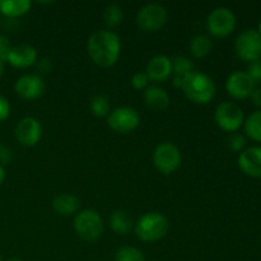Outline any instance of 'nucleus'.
<instances>
[{
  "label": "nucleus",
  "mask_w": 261,
  "mask_h": 261,
  "mask_svg": "<svg viewBox=\"0 0 261 261\" xmlns=\"http://www.w3.org/2000/svg\"><path fill=\"white\" fill-rule=\"evenodd\" d=\"M87 50L96 65L110 68L119 60L121 42L119 36L111 31H97L88 38Z\"/></svg>",
  "instance_id": "f257e3e1"
},
{
  "label": "nucleus",
  "mask_w": 261,
  "mask_h": 261,
  "mask_svg": "<svg viewBox=\"0 0 261 261\" xmlns=\"http://www.w3.org/2000/svg\"><path fill=\"white\" fill-rule=\"evenodd\" d=\"M182 91L194 103L206 105L216 96V84L206 74L194 71L184 83Z\"/></svg>",
  "instance_id": "f03ea898"
},
{
  "label": "nucleus",
  "mask_w": 261,
  "mask_h": 261,
  "mask_svg": "<svg viewBox=\"0 0 261 261\" xmlns=\"http://www.w3.org/2000/svg\"><path fill=\"white\" fill-rule=\"evenodd\" d=\"M170 224L163 214L150 212L139 218L135 224V233L138 239L144 242H155L167 234Z\"/></svg>",
  "instance_id": "7ed1b4c3"
},
{
  "label": "nucleus",
  "mask_w": 261,
  "mask_h": 261,
  "mask_svg": "<svg viewBox=\"0 0 261 261\" xmlns=\"http://www.w3.org/2000/svg\"><path fill=\"white\" fill-rule=\"evenodd\" d=\"M74 229L84 241H96L102 236L103 222L96 211L86 209L79 212L74 218Z\"/></svg>",
  "instance_id": "20e7f679"
},
{
  "label": "nucleus",
  "mask_w": 261,
  "mask_h": 261,
  "mask_svg": "<svg viewBox=\"0 0 261 261\" xmlns=\"http://www.w3.org/2000/svg\"><path fill=\"white\" fill-rule=\"evenodd\" d=\"M234 50L239 58L244 61L260 60L261 58V35L256 30H245L236 38Z\"/></svg>",
  "instance_id": "39448f33"
},
{
  "label": "nucleus",
  "mask_w": 261,
  "mask_h": 261,
  "mask_svg": "<svg viewBox=\"0 0 261 261\" xmlns=\"http://www.w3.org/2000/svg\"><path fill=\"white\" fill-rule=\"evenodd\" d=\"M153 162L161 173L171 175L180 167L181 153L172 143H161L153 153Z\"/></svg>",
  "instance_id": "423d86ee"
},
{
  "label": "nucleus",
  "mask_w": 261,
  "mask_h": 261,
  "mask_svg": "<svg viewBox=\"0 0 261 261\" xmlns=\"http://www.w3.org/2000/svg\"><path fill=\"white\" fill-rule=\"evenodd\" d=\"M214 119L222 130L234 133L244 124V111L233 102H223L216 109Z\"/></svg>",
  "instance_id": "0eeeda50"
},
{
  "label": "nucleus",
  "mask_w": 261,
  "mask_h": 261,
  "mask_svg": "<svg viewBox=\"0 0 261 261\" xmlns=\"http://www.w3.org/2000/svg\"><path fill=\"white\" fill-rule=\"evenodd\" d=\"M206 27L211 35L216 37H226L233 32L236 27V17L228 8H216L206 19Z\"/></svg>",
  "instance_id": "6e6552de"
},
{
  "label": "nucleus",
  "mask_w": 261,
  "mask_h": 261,
  "mask_svg": "<svg viewBox=\"0 0 261 261\" xmlns=\"http://www.w3.org/2000/svg\"><path fill=\"white\" fill-rule=\"evenodd\" d=\"M167 22V10L160 4H147L137 14V23L143 31L155 32Z\"/></svg>",
  "instance_id": "1a4fd4ad"
},
{
  "label": "nucleus",
  "mask_w": 261,
  "mask_h": 261,
  "mask_svg": "<svg viewBox=\"0 0 261 261\" xmlns=\"http://www.w3.org/2000/svg\"><path fill=\"white\" fill-rule=\"evenodd\" d=\"M109 126L120 134L132 133L139 126L140 116L133 107H119L109 115Z\"/></svg>",
  "instance_id": "9d476101"
},
{
  "label": "nucleus",
  "mask_w": 261,
  "mask_h": 261,
  "mask_svg": "<svg viewBox=\"0 0 261 261\" xmlns=\"http://www.w3.org/2000/svg\"><path fill=\"white\" fill-rule=\"evenodd\" d=\"M17 142L23 147H33L42 137V126L35 117H24L17 124L14 129Z\"/></svg>",
  "instance_id": "9b49d317"
},
{
  "label": "nucleus",
  "mask_w": 261,
  "mask_h": 261,
  "mask_svg": "<svg viewBox=\"0 0 261 261\" xmlns=\"http://www.w3.org/2000/svg\"><path fill=\"white\" fill-rule=\"evenodd\" d=\"M255 88L254 82L250 79L246 71H234L226 82V89L231 97L236 99H244L250 97Z\"/></svg>",
  "instance_id": "f8f14e48"
},
{
  "label": "nucleus",
  "mask_w": 261,
  "mask_h": 261,
  "mask_svg": "<svg viewBox=\"0 0 261 261\" xmlns=\"http://www.w3.org/2000/svg\"><path fill=\"white\" fill-rule=\"evenodd\" d=\"M18 96L23 99H36L42 96L45 91V82L35 74H25L20 76L14 86Z\"/></svg>",
  "instance_id": "ddd939ff"
},
{
  "label": "nucleus",
  "mask_w": 261,
  "mask_h": 261,
  "mask_svg": "<svg viewBox=\"0 0 261 261\" xmlns=\"http://www.w3.org/2000/svg\"><path fill=\"white\" fill-rule=\"evenodd\" d=\"M239 167L250 177L261 178V147H250L239 155Z\"/></svg>",
  "instance_id": "4468645a"
},
{
  "label": "nucleus",
  "mask_w": 261,
  "mask_h": 261,
  "mask_svg": "<svg viewBox=\"0 0 261 261\" xmlns=\"http://www.w3.org/2000/svg\"><path fill=\"white\" fill-rule=\"evenodd\" d=\"M7 61L14 68L25 69L37 61V51L28 43H19L12 47Z\"/></svg>",
  "instance_id": "2eb2a0df"
},
{
  "label": "nucleus",
  "mask_w": 261,
  "mask_h": 261,
  "mask_svg": "<svg viewBox=\"0 0 261 261\" xmlns=\"http://www.w3.org/2000/svg\"><path fill=\"white\" fill-rule=\"evenodd\" d=\"M145 74L150 81L155 82V83L166 82L172 75V61L165 55L154 56L148 63Z\"/></svg>",
  "instance_id": "dca6fc26"
},
{
  "label": "nucleus",
  "mask_w": 261,
  "mask_h": 261,
  "mask_svg": "<svg viewBox=\"0 0 261 261\" xmlns=\"http://www.w3.org/2000/svg\"><path fill=\"white\" fill-rule=\"evenodd\" d=\"M144 101L148 109H150L152 111H163L170 105V96L165 89L157 86H152L145 89Z\"/></svg>",
  "instance_id": "f3484780"
},
{
  "label": "nucleus",
  "mask_w": 261,
  "mask_h": 261,
  "mask_svg": "<svg viewBox=\"0 0 261 261\" xmlns=\"http://www.w3.org/2000/svg\"><path fill=\"white\" fill-rule=\"evenodd\" d=\"M194 64L190 59L185 56H177L172 61V75L173 86L176 88H182L186 79L194 73Z\"/></svg>",
  "instance_id": "a211bd4d"
},
{
  "label": "nucleus",
  "mask_w": 261,
  "mask_h": 261,
  "mask_svg": "<svg viewBox=\"0 0 261 261\" xmlns=\"http://www.w3.org/2000/svg\"><path fill=\"white\" fill-rule=\"evenodd\" d=\"M79 206H81V201L71 194H61V195L56 196L53 201L54 212L58 213L59 216L64 217L76 213Z\"/></svg>",
  "instance_id": "6ab92c4d"
},
{
  "label": "nucleus",
  "mask_w": 261,
  "mask_h": 261,
  "mask_svg": "<svg viewBox=\"0 0 261 261\" xmlns=\"http://www.w3.org/2000/svg\"><path fill=\"white\" fill-rule=\"evenodd\" d=\"M30 0H0V13L5 17L17 18L31 9Z\"/></svg>",
  "instance_id": "aec40b11"
},
{
  "label": "nucleus",
  "mask_w": 261,
  "mask_h": 261,
  "mask_svg": "<svg viewBox=\"0 0 261 261\" xmlns=\"http://www.w3.org/2000/svg\"><path fill=\"white\" fill-rule=\"evenodd\" d=\"M110 227L117 234H127L133 228V221L129 214L122 209L115 211L110 217Z\"/></svg>",
  "instance_id": "412c9836"
},
{
  "label": "nucleus",
  "mask_w": 261,
  "mask_h": 261,
  "mask_svg": "<svg viewBox=\"0 0 261 261\" xmlns=\"http://www.w3.org/2000/svg\"><path fill=\"white\" fill-rule=\"evenodd\" d=\"M212 41L208 36L198 35L191 40L190 51L195 58H205L212 50Z\"/></svg>",
  "instance_id": "4be33fe9"
},
{
  "label": "nucleus",
  "mask_w": 261,
  "mask_h": 261,
  "mask_svg": "<svg viewBox=\"0 0 261 261\" xmlns=\"http://www.w3.org/2000/svg\"><path fill=\"white\" fill-rule=\"evenodd\" d=\"M245 133L250 139L261 143V110L252 112L245 122Z\"/></svg>",
  "instance_id": "5701e85b"
},
{
  "label": "nucleus",
  "mask_w": 261,
  "mask_h": 261,
  "mask_svg": "<svg viewBox=\"0 0 261 261\" xmlns=\"http://www.w3.org/2000/svg\"><path fill=\"white\" fill-rule=\"evenodd\" d=\"M103 20L107 27L110 28L121 24L124 20V13H122L121 7L117 4L107 5L103 12Z\"/></svg>",
  "instance_id": "b1692460"
},
{
  "label": "nucleus",
  "mask_w": 261,
  "mask_h": 261,
  "mask_svg": "<svg viewBox=\"0 0 261 261\" xmlns=\"http://www.w3.org/2000/svg\"><path fill=\"white\" fill-rule=\"evenodd\" d=\"M89 107H91L92 114L97 117H105L109 115V99H107V97L102 96V94H96V96L91 99V102H89Z\"/></svg>",
  "instance_id": "393cba45"
},
{
  "label": "nucleus",
  "mask_w": 261,
  "mask_h": 261,
  "mask_svg": "<svg viewBox=\"0 0 261 261\" xmlns=\"http://www.w3.org/2000/svg\"><path fill=\"white\" fill-rule=\"evenodd\" d=\"M115 261H145V257L140 250L132 246H124L116 251Z\"/></svg>",
  "instance_id": "a878e982"
},
{
  "label": "nucleus",
  "mask_w": 261,
  "mask_h": 261,
  "mask_svg": "<svg viewBox=\"0 0 261 261\" xmlns=\"http://www.w3.org/2000/svg\"><path fill=\"white\" fill-rule=\"evenodd\" d=\"M247 75L250 76L254 84L261 83V60H255L251 61L247 66V71H246Z\"/></svg>",
  "instance_id": "bb28decb"
},
{
  "label": "nucleus",
  "mask_w": 261,
  "mask_h": 261,
  "mask_svg": "<svg viewBox=\"0 0 261 261\" xmlns=\"http://www.w3.org/2000/svg\"><path fill=\"white\" fill-rule=\"evenodd\" d=\"M246 145V138L245 135L239 134V133H234L229 137L228 139V147L229 149L233 150V152H241L242 149Z\"/></svg>",
  "instance_id": "cd10ccee"
},
{
  "label": "nucleus",
  "mask_w": 261,
  "mask_h": 261,
  "mask_svg": "<svg viewBox=\"0 0 261 261\" xmlns=\"http://www.w3.org/2000/svg\"><path fill=\"white\" fill-rule=\"evenodd\" d=\"M148 82H149V78H148L147 74L142 73V71H139V73H135L132 78L133 87H134L135 89H138V91H142V89L147 88Z\"/></svg>",
  "instance_id": "c85d7f7f"
},
{
  "label": "nucleus",
  "mask_w": 261,
  "mask_h": 261,
  "mask_svg": "<svg viewBox=\"0 0 261 261\" xmlns=\"http://www.w3.org/2000/svg\"><path fill=\"white\" fill-rule=\"evenodd\" d=\"M10 50H12V46H10L9 40L5 36L0 35V61H7L8 56H9Z\"/></svg>",
  "instance_id": "c756f323"
},
{
  "label": "nucleus",
  "mask_w": 261,
  "mask_h": 261,
  "mask_svg": "<svg viewBox=\"0 0 261 261\" xmlns=\"http://www.w3.org/2000/svg\"><path fill=\"white\" fill-rule=\"evenodd\" d=\"M10 114V105L5 97L0 94V122L5 121L9 117Z\"/></svg>",
  "instance_id": "7c9ffc66"
},
{
  "label": "nucleus",
  "mask_w": 261,
  "mask_h": 261,
  "mask_svg": "<svg viewBox=\"0 0 261 261\" xmlns=\"http://www.w3.org/2000/svg\"><path fill=\"white\" fill-rule=\"evenodd\" d=\"M37 68L41 73H50L51 69H53V64H51V60L47 58H42L38 60Z\"/></svg>",
  "instance_id": "2f4dec72"
},
{
  "label": "nucleus",
  "mask_w": 261,
  "mask_h": 261,
  "mask_svg": "<svg viewBox=\"0 0 261 261\" xmlns=\"http://www.w3.org/2000/svg\"><path fill=\"white\" fill-rule=\"evenodd\" d=\"M12 160V152L5 147H0V166L7 165Z\"/></svg>",
  "instance_id": "473e14b6"
},
{
  "label": "nucleus",
  "mask_w": 261,
  "mask_h": 261,
  "mask_svg": "<svg viewBox=\"0 0 261 261\" xmlns=\"http://www.w3.org/2000/svg\"><path fill=\"white\" fill-rule=\"evenodd\" d=\"M250 98H251V102L254 106L261 107V87L254 88L252 93L250 94Z\"/></svg>",
  "instance_id": "72a5a7b5"
},
{
  "label": "nucleus",
  "mask_w": 261,
  "mask_h": 261,
  "mask_svg": "<svg viewBox=\"0 0 261 261\" xmlns=\"http://www.w3.org/2000/svg\"><path fill=\"white\" fill-rule=\"evenodd\" d=\"M4 180H5V170L3 166H0V185L4 182Z\"/></svg>",
  "instance_id": "f704fd0d"
},
{
  "label": "nucleus",
  "mask_w": 261,
  "mask_h": 261,
  "mask_svg": "<svg viewBox=\"0 0 261 261\" xmlns=\"http://www.w3.org/2000/svg\"><path fill=\"white\" fill-rule=\"evenodd\" d=\"M3 69H4V66H3V61H0V76H2L3 74Z\"/></svg>",
  "instance_id": "c9c22d12"
},
{
  "label": "nucleus",
  "mask_w": 261,
  "mask_h": 261,
  "mask_svg": "<svg viewBox=\"0 0 261 261\" xmlns=\"http://www.w3.org/2000/svg\"><path fill=\"white\" fill-rule=\"evenodd\" d=\"M8 261H23V260H20V259H15V257H14V259H9Z\"/></svg>",
  "instance_id": "e433bc0d"
},
{
  "label": "nucleus",
  "mask_w": 261,
  "mask_h": 261,
  "mask_svg": "<svg viewBox=\"0 0 261 261\" xmlns=\"http://www.w3.org/2000/svg\"><path fill=\"white\" fill-rule=\"evenodd\" d=\"M259 33L261 35V22H260V25H259Z\"/></svg>",
  "instance_id": "4c0bfd02"
},
{
  "label": "nucleus",
  "mask_w": 261,
  "mask_h": 261,
  "mask_svg": "<svg viewBox=\"0 0 261 261\" xmlns=\"http://www.w3.org/2000/svg\"><path fill=\"white\" fill-rule=\"evenodd\" d=\"M0 261H2V256H0Z\"/></svg>",
  "instance_id": "58836bf2"
}]
</instances>
